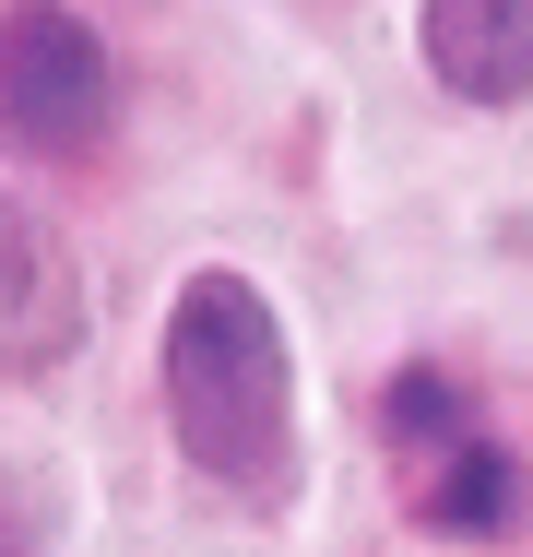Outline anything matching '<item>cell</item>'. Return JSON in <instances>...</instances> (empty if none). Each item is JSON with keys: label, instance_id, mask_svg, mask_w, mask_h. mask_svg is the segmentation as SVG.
<instances>
[{"label": "cell", "instance_id": "obj_6", "mask_svg": "<svg viewBox=\"0 0 533 557\" xmlns=\"http://www.w3.org/2000/svg\"><path fill=\"white\" fill-rule=\"evenodd\" d=\"M380 428H392L404 462H426V450L474 440V404H462V380H450V368H404V380L380 392Z\"/></svg>", "mask_w": 533, "mask_h": 557}, {"label": "cell", "instance_id": "obj_3", "mask_svg": "<svg viewBox=\"0 0 533 557\" xmlns=\"http://www.w3.org/2000/svg\"><path fill=\"white\" fill-rule=\"evenodd\" d=\"M84 333H96V297H84L72 237L36 214L24 190H0V380H48V368H72Z\"/></svg>", "mask_w": 533, "mask_h": 557}, {"label": "cell", "instance_id": "obj_5", "mask_svg": "<svg viewBox=\"0 0 533 557\" xmlns=\"http://www.w3.org/2000/svg\"><path fill=\"white\" fill-rule=\"evenodd\" d=\"M404 498H416L426 534H510L522 522V462L498 440H450L426 462H404Z\"/></svg>", "mask_w": 533, "mask_h": 557}, {"label": "cell", "instance_id": "obj_2", "mask_svg": "<svg viewBox=\"0 0 533 557\" xmlns=\"http://www.w3.org/2000/svg\"><path fill=\"white\" fill-rule=\"evenodd\" d=\"M107 36L72 12V0H12L0 12V143L24 166H84L107 143Z\"/></svg>", "mask_w": 533, "mask_h": 557}, {"label": "cell", "instance_id": "obj_4", "mask_svg": "<svg viewBox=\"0 0 533 557\" xmlns=\"http://www.w3.org/2000/svg\"><path fill=\"white\" fill-rule=\"evenodd\" d=\"M416 48L462 108H522L533 96V0H426Z\"/></svg>", "mask_w": 533, "mask_h": 557}, {"label": "cell", "instance_id": "obj_1", "mask_svg": "<svg viewBox=\"0 0 533 557\" xmlns=\"http://www.w3.org/2000/svg\"><path fill=\"white\" fill-rule=\"evenodd\" d=\"M154 392H166V440L237 510H285L297 498V356L285 321L249 273H190L166 344H154Z\"/></svg>", "mask_w": 533, "mask_h": 557}, {"label": "cell", "instance_id": "obj_7", "mask_svg": "<svg viewBox=\"0 0 533 557\" xmlns=\"http://www.w3.org/2000/svg\"><path fill=\"white\" fill-rule=\"evenodd\" d=\"M60 546V486L36 462H0V557H48Z\"/></svg>", "mask_w": 533, "mask_h": 557}]
</instances>
